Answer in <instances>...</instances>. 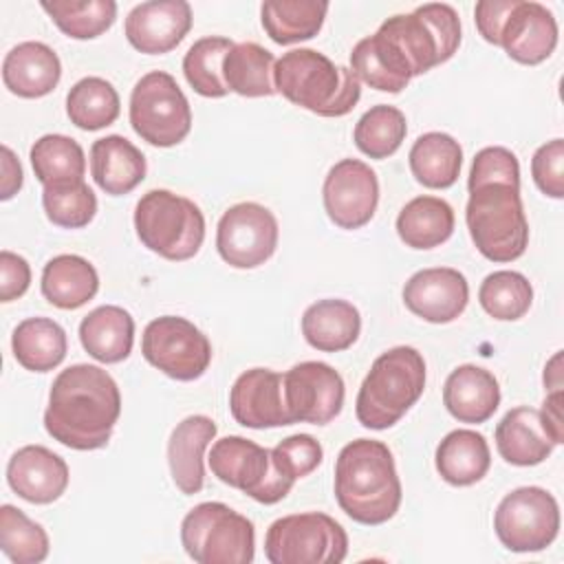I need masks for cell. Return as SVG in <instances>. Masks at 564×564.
<instances>
[{
  "instance_id": "6da1fadb",
  "label": "cell",
  "mask_w": 564,
  "mask_h": 564,
  "mask_svg": "<svg viewBox=\"0 0 564 564\" xmlns=\"http://www.w3.org/2000/svg\"><path fill=\"white\" fill-rule=\"evenodd\" d=\"M119 414L117 381L99 366L75 364L62 370L51 386L44 427L57 443L88 452L108 445Z\"/></svg>"
},
{
  "instance_id": "7a4b0ae2",
  "label": "cell",
  "mask_w": 564,
  "mask_h": 564,
  "mask_svg": "<svg viewBox=\"0 0 564 564\" xmlns=\"http://www.w3.org/2000/svg\"><path fill=\"white\" fill-rule=\"evenodd\" d=\"M335 498L355 522L377 527L401 507V480L383 441L357 438L341 447L335 463Z\"/></svg>"
},
{
  "instance_id": "3957f363",
  "label": "cell",
  "mask_w": 564,
  "mask_h": 564,
  "mask_svg": "<svg viewBox=\"0 0 564 564\" xmlns=\"http://www.w3.org/2000/svg\"><path fill=\"white\" fill-rule=\"evenodd\" d=\"M273 86L286 101L319 117H344L361 97L357 75L315 48L284 53L273 66Z\"/></svg>"
},
{
  "instance_id": "277c9868",
  "label": "cell",
  "mask_w": 564,
  "mask_h": 564,
  "mask_svg": "<svg viewBox=\"0 0 564 564\" xmlns=\"http://www.w3.org/2000/svg\"><path fill=\"white\" fill-rule=\"evenodd\" d=\"M467 189L465 220L480 256L491 262L518 260L529 245V220L520 198V183L478 181L467 183Z\"/></svg>"
},
{
  "instance_id": "5b68a950",
  "label": "cell",
  "mask_w": 564,
  "mask_h": 564,
  "mask_svg": "<svg viewBox=\"0 0 564 564\" xmlns=\"http://www.w3.org/2000/svg\"><path fill=\"white\" fill-rule=\"evenodd\" d=\"M425 390V359L412 346L381 352L357 392L355 412L364 427L388 430L421 399Z\"/></svg>"
},
{
  "instance_id": "8992f818",
  "label": "cell",
  "mask_w": 564,
  "mask_h": 564,
  "mask_svg": "<svg viewBox=\"0 0 564 564\" xmlns=\"http://www.w3.org/2000/svg\"><path fill=\"white\" fill-rule=\"evenodd\" d=\"M134 229L143 247L172 262L194 258L205 240L200 207L170 189H150L139 198Z\"/></svg>"
},
{
  "instance_id": "52a82bcc",
  "label": "cell",
  "mask_w": 564,
  "mask_h": 564,
  "mask_svg": "<svg viewBox=\"0 0 564 564\" xmlns=\"http://www.w3.org/2000/svg\"><path fill=\"white\" fill-rule=\"evenodd\" d=\"M408 62L412 77L447 62L460 46V20L454 7L427 2L412 13H399L377 29Z\"/></svg>"
},
{
  "instance_id": "ba28073f",
  "label": "cell",
  "mask_w": 564,
  "mask_h": 564,
  "mask_svg": "<svg viewBox=\"0 0 564 564\" xmlns=\"http://www.w3.org/2000/svg\"><path fill=\"white\" fill-rule=\"evenodd\" d=\"M181 544L196 564H249L256 529L225 502H200L181 522Z\"/></svg>"
},
{
  "instance_id": "9c48e42d",
  "label": "cell",
  "mask_w": 564,
  "mask_h": 564,
  "mask_svg": "<svg viewBox=\"0 0 564 564\" xmlns=\"http://www.w3.org/2000/svg\"><path fill=\"white\" fill-rule=\"evenodd\" d=\"M264 555L271 564H339L348 555V535L328 513H291L267 529Z\"/></svg>"
},
{
  "instance_id": "30bf717a",
  "label": "cell",
  "mask_w": 564,
  "mask_h": 564,
  "mask_svg": "<svg viewBox=\"0 0 564 564\" xmlns=\"http://www.w3.org/2000/svg\"><path fill=\"white\" fill-rule=\"evenodd\" d=\"M130 126L156 148H172L189 134L192 108L170 73L150 70L134 84L130 93Z\"/></svg>"
},
{
  "instance_id": "8fae6325",
  "label": "cell",
  "mask_w": 564,
  "mask_h": 564,
  "mask_svg": "<svg viewBox=\"0 0 564 564\" xmlns=\"http://www.w3.org/2000/svg\"><path fill=\"white\" fill-rule=\"evenodd\" d=\"M209 469L220 482L240 489L262 505L280 502L293 487L278 471L271 449L245 436L218 438L209 452Z\"/></svg>"
},
{
  "instance_id": "7c38bea8",
  "label": "cell",
  "mask_w": 564,
  "mask_h": 564,
  "mask_svg": "<svg viewBox=\"0 0 564 564\" xmlns=\"http://www.w3.org/2000/svg\"><path fill=\"white\" fill-rule=\"evenodd\" d=\"M494 529L513 553L544 551L560 531L557 500L542 487H518L496 507Z\"/></svg>"
},
{
  "instance_id": "4fadbf2b",
  "label": "cell",
  "mask_w": 564,
  "mask_h": 564,
  "mask_svg": "<svg viewBox=\"0 0 564 564\" xmlns=\"http://www.w3.org/2000/svg\"><path fill=\"white\" fill-rule=\"evenodd\" d=\"M141 355L163 375L176 381H194L212 364V344L189 319L163 315L143 328Z\"/></svg>"
},
{
  "instance_id": "5bb4252c",
  "label": "cell",
  "mask_w": 564,
  "mask_h": 564,
  "mask_svg": "<svg viewBox=\"0 0 564 564\" xmlns=\"http://www.w3.org/2000/svg\"><path fill=\"white\" fill-rule=\"evenodd\" d=\"M278 220L260 203L231 205L218 220L216 249L234 269H256L264 264L278 247Z\"/></svg>"
},
{
  "instance_id": "9a60e30c",
  "label": "cell",
  "mask_w": 564,
  "mask_h": 564,
  "mask_svg": "<svg viewBox=\"0 0 564 564\" xmlns=\"http://www.w3.org/2000/svg\"><path fill=\"white\" fill-rule=\"evenodd\" d=\"M284 401L293 423L326 425L344 405V379L324 361H302L282 375Z\"/></svg>"
},
{
  "instance_id": "2e32d148",
  "label": "cell",
  "mask_w": 564,
  "mask_h": 564,
  "mask_svg": "<svg viewBox=\"0 0 564 564\" xmlns=\"http://www.w3.org/2000/svg\"><path fill=\"white\" fill-rule=\"evenodd\" d=\"M322 198L328 218L337 227L359 229L372 220L379 205L377 174L359 159H341L328 170Z\"/></svg>"
},
{
  "instance_id": "e0dca14e",
  "label": "cell",
  "mask_w": 564,
  "mask_h": 564,
  "mask_svg": "<svg viewBox=\"0 0 564 564\" xmlns=\"http://www.w3.org/2000/svg\"><path fill=\"white\" fill-rule=\"evenodd\" d=\"M469 302L467 278L452 267L416 271L403 286V304L430 324L454 322Z\"/></svg>"
},
{
  "instance_id": "ac0fdd59",
  "label": "cell",
  "mask_w": 564,
  "mask_h": 564,
  "mask_svg": "<svg viewBox=\"0 0 564 564\" xmlns=\"http://www.w3.org/2000/svg\"><path fill=\"white\" fill-rule=\"evenodd\" d=\"M229 410L236 423L251 430L293 425L282 388V375L269 368L245 370L229 390Z\"/></svg>"
},
{
  "instance_id": "d6986e66",
  "label": "cell",
  "mask_w": 564,
  "mask_h": 564,
  "mask_svg": "<svg viewBox=\"0 0 564 564\" xmlns=\"http://www.w3.org/2000/svg\"><path fill=\"white\" fill-rule=\"evenodd\" d=\"M192 29V7L185 0H150L137 4L123 24L126 40L145 55L176 48Z\"/></svg>"
},
{
  "instance_id": "ffe728a7",
  "label": "cell",
  "mask_w": 564,
  "mask_h": 564,
  "mask_svg": "<svg viewBox=\"0 0 564 564\" xmlns=\"http://www.w3.org/2000/svg\"><path fill=\"white\" fill-rule=\"evenodd\" d=\"M498 46L518 64H542L557 46V22L544 4L516 0L500 29Z\"/></svg>"
},
{
  "instance_id": "44dd1931",
  "label": "cell",
  "mask_w": 564,
  "mask_h": 564,
  "mask_svg": "<svg viewBox=\"0 0 564 564\" xmlns=\"http://www.w3.org/2000/svg\"><path fill=\"white\" fill-rule=\"evenodd\" d=\"M66 460L44 445H24L7 463L9 487L26 502L51 505L68 487Z\"/></svg>"
},
{
  "instance_id": "7402d4cb",
  "label": "cell",
  "mask_w": 564,
  "mask_h": 564,
  "mask_svg": "<svg viewBox=\"0 0 564 564\" xmlns=\"http://www.w3.org/2000/svg\"><path fill=\"white\" fill-rule=\"evenodd\" d=\"M218 427L205 414H192L176 423L167 441V463L174 485L185 496H194L205 485L203 456Z\"/></svg>"
},
{
  "instance_id": "603a6c76",
  "label": "cell",
  "mask_w": 564,
  "mask_h": 564,
  "mask_svg": "<svg viewBox=\"0 0 564 564\" xmlns=\"http://www.w3.org/2000/svg\"><path fill=\"white\" fill-rule=\"evenodd\" d=\"M443 403L460 423H485L500 405L498 379L482 366L463 364L445 379Z\"/></svg>"
},
{
  "instance_id": "cb8c5ba5",
  "label": "cell",
  "mask_w": 564,
  "mask_h": 564,
  "mask_svg": "<svg viewBox=\"0 0 564 564\" xmlns=\"http://www.w3.org/2000/svg\"><path fill=\"white\" fill-rule=\"evenodd\" d=\"M62 77L57 53L44 42H20L2 62V82L22 99H37L55 90Z\"/></svg>"
},
{
  "instance_id": "d4e9b609",
  "label": "cell",
  "mask_w": 564,
  "mask_h": 564,
  "mask_svg": "<svg viewBox=\"0 0 564 564\" xmlns=\"http://www.w3.org/2000/svg\"><path fill=\"white\" fill-rule=\"evenodd\" d=\"M148 165L143 152L121 134H108L90 145V174L101 192L110 196L130 194L143 178Z\"/></svg>"
},
{
  "instance_id": "484cf974",
  "label": "cell",
  "mask_w": 564,
  "mask_h": 564,
  "mask_svg": "<svg viewBox=\"0 0 564 564\" xmlns=\"http://www.w3.org/2000/svg\"><path fill=\"white\" fill-rule=\"evenodd\" d=\"M496 447L507 463L531 467L549 458L555 443L540 421V410L518 405L509 410L496 425Z\"/></svg>"
},
{
  "instance_id": "4316f807",
  "label": "cell",
  "mask_w": 564,
  "mask_h": 564,
  "mask_svg": "<svg viewBox=\"0 0 564 564\" xmlns=\"http://www.w3.org/2000/svg\"><path fill=\"white\" fill-rule=\"evenodd\" d=\"M361 333V315L355 304L339 297L317 300L302 315V335L322 352L350 348Z\"/></svg>"
},
{
  "instance_id": "83f0119b",
  "label": "cell",
  "mask_w": 564,
  "mask_h": 564,
  "mask_svg": "<svg viewBox=\"0 0 564 564\" xmlns=\"http://www.w3.org/2000/svg\"><path fill=\"white\" fill-rule=\"evenodd\" d=\"M79 341L93 359L119 364L132 352L134 319L121 306H97L79 322Z\"/></svg>"
},
{
  "instance_id": "f1b7e54d",
  "label": "cell",
  "mask_w": 564,
  "mask_h": 564,
  "mask_svg": "<svg viewBox=\"0 0 564 564\" xmlns=\"http://www.w3.org/2000/svg\"><path fill=\"white\" fill-rule=\"evenodd\" d=\"M350 70L359 82L377 88L381 93H401L410 79L412 70L397 46L379 31L359 40L350 53Z\"/></svg>"
},
{
  "instance_id": "f546056e",
  "label": "cell",
  "mask_w": 564,
  "mask_h": 564,
  "mask_svg": "<svg viewBox=\"0 0 564 564\" xmlns=\"http://www.w3.org/2000/svg\"><path fill=\"white\" fill-rule=\"evenodd\" d=\"M40 289L53 306L62 311H75L97 295L99 275L86 258L62 253L44 264Z\"/></svg>"
},
{
  "instance_id": "4dcf8cb0",
  "label": "cell",
  "mask_w": 564,
  "mask_h": 564,
  "mask_svg": "<svg viewBox=\"0 0 564 564\" xmlns=\"http://www.w3.org/2000/svg\"><path fill=\"white\" fill-rule=\"evenodd\" d=\"M436 471L454 487H469L482 480L491 467L487 438L476 430H452L434 454Z\"/></svg>"
},
{
  "instance_id": "1f68e13d",
  "label": "cell",
  "mask_w": 564,
  "mask_h": 564,
  "mask_svg": "<svg viewBox=\"0 0 564 564\" xmlns=\"http://www.w3.org/2000/svg\"><path fill=\"white\" fill-rule=\"evenodd\" d=\"M11 348L22 368L31 372H48L64 361L68 339L66 330L55 319L26 317L15 326Z\"/></svg>"
},
{
  "instance_id": "d6a6232c",
  "label": "cell",
  "mask_w": 564,
  "mask_h": 564,
  "mask_svg": "<svg viewBox=\"0 0 564 564\" xmlns=\"http://www.w3.org/2000/svg\"><path fill=\"white\" fill-rule=\"evenodd\" d=\"M412 176L430 189H447L458 181L463 165L460 143L445 132L421 134L408 154Z\"/></svg>"
},
{
  "instance_id": "836d02e7",
  "label": "cell",
  "mask_w": 564,
  "mask_h": 564,
  "mask_svg": "<svg viewBox=\"0 0 564 564\" xmlns=\"http://www.w3.org/2000/svg\"><path fill=\"white\" fill-rule=\"evenodd\" d=\"M454 231V209L438 196H416L397 216V234L410 249H434Z\"/></svg>"
},
{
  "instance_id": "e575fe53",
  "label": "cell",
  "mask_w": 564,
  "mask_h": 564,
  "mask_svg": "<svg viewBox=\"0 0 564 564\" xmlns=\"http://www.w3.org/2000/svg\"><path fill=\"white\" fill-rule=\"evenodd\" d=\"M328 2L319 0H267L260 7L262 29L275 44L311 40L324 26Z\"/></svg>"
},
{
  "instance_id": "d590c367",
  "label": "cell",
  "mask_w": 564,
  "mask_h": 564,
  "mask_svg": "<svg viewBox=\"0 0 564 564\" xmlns=\"http://www.w3.org/2000/svg\"><path fill=\"white\" fill-rule=\"evenodd\" d=\"M275 57L256 42L234 44L223 59L225 86L240 97H271Z\"/></svg>"
},
{
  "instance_id": "8d00e7d4",
  "label": "cell",
  "mask_w": 564,
  "mask_h": 564,
  "mask_svg": "<svg viewBox=\"0 0 564 564\" xmlns=\"http://www.w3.org/2000/svg\"><path fill=\"white\" fill-rule=\"evenodd\" d=\"M121 110L119 93L104 77H84L66 95V115L82 130H101L117 121Z\"/></svg>"
},
{
  "instance_id": "74e56055",
  "label": "cell",
  "mask_w": 564,
  "mask_h": 564,
  "mask_svg": "<svg viewBox=\"0 0 564 564\" xmlns=\"http://www.w3.org/2000/svg\"><path fill=\"white\" fill-rule=\"evenodd\" d=\"M35 178L42 185L82 181L86 174V156L82 145L66 134H44L29 152Z\"/></svg>"
},
{
  "instance_id": "f35d334b",
  "label": "cell",
  "mask_w": 564,
  "mask_h": 564,
  "mask_svg": "<svg viewBox=\"0 0 564 564\" xmlns=\"http://www.w3.org/2000/svg\"><path fill=\"white\" fill-rule=\"evenodd\" d=\"M40 7L73 40L99 37L117 20V2L112 0H42Z\"/></svg>"
},
{
  "instance_id": "ab89813d",
  "label": "cell",
  "mask_w": 564,
  "mask_h": 564,
  "mask_svg": "<svg viewBox=\"0 0 564 564\" xmlns=\"http://www.w3.org/2000/svg\"><path fill=\"white\" fill-rule=\"evenodd\" d=\"M234 42L223 35H207L196 40L183 57V75L194 93L203 97H225L229 88L223 79V59Z\"/></svg>"
},
{
  "instance_id": "60d3db41",
  "label": "cell",
  "mask_w": 564,
  "mask_h": 564,
  "mask_svg": "<svg viewBox=\"0 0 564 564\" xmlns=\"http://www.w3.org/2000/svg\"><path fill=\"white\" fill-rule=\"evenodd\" d=\"M408 134L405 115L388 104L372 106L366 110L352 132L355 145L370 159L392 156Z\"/></svg>"
},
{
  "instance_id": "b9f144b4",
  "label": "cell",
  "mask_w": 564,
  "mask_h": 564,
  "mask_svg": "<svg viewBox=\"0 0 564 564\" xmlns=\"http://www.w3.org/2000/svg\"><path fill=\"white\" fill-rule=\"evenodd\" d=\"M478 302L487 315L500 322H516L524 317L533 304V286L518 271H494L489 273L480 289Z\"/></svg>"
},
{
  "instance_id": "7bdbcfd3",
  "label": "cell",
  "mask_w": 564,
  "mask_h": 564,
  "mask_svg": "<svg viewBox=\"0 0 564 564\" xmlns=\"http://www.w3.org/2000/svg\"><path fill=\"white\" fill-rule=\"evenodd\" d=\"M0 549L13 564H40L48 557V535L13 505L0 507Z\"/></svg>"
},
{
  "instance_id": "ee69618b",
  "label": "cell",
  "mask_w": 564,
  "mask_h": 564,
  "mask_svg": "<svg viewBox=\"0 0 564 564\" xmlns=\"http://www.w3.org/2000/svg\"><path fill=\"white\" fill-rule=\"evenodd\" d=\"M42 207L46 218L64 229H82L97 214V196L82 181H66L55 185H44Z\"/></svg>"
},
{
  "instance_id": "f6af8a7d",
  "label": "cell",
  "mask_w": 564,
  "mask_h": 564,
  "mask_svg": "<svg viewBox=\"0 0 564 564\" xmlns=\"http://www.w3.org/2000/svg\"><path fill=\"white\" fill-rule=\"evenodd\" d=\"M271 458L278 471L295 485V480L315 471L324 458V447L311 434H293L282 438L273 449Z\"/></svg>"
},
{
  "instance_id": "bcb514c9",
  "label": "cell",
  "mask_w": 564,
  "mask_h": 564,
  "mask_svg": "<svg viewBox=\"0 0 564 564\" xmlns=\"http://www.w3.org/2000/svg\"><path fill=\"white\" fill-rule=\"evenodd\" d=\"M531 174L538 189L551 198L564 196V141L553 139L540 145L531 159Z\"/></svg>"
},
{
  "instance_id": "7dc6e473",
  "label": "cell",
  "mask_w": 564,
  "mask_h": 564,
  "mask_svg": "<svg viewBox=\"0 0 564 564\" xmlns=\"http://www.w3.org/2000/svg\"><path fill=\"white\" fill-rule=\"evenodd\" d=\"M31 284V267L29 262L9 251H0V300L2 302H13L26 293Z\"/></svg>"
},
{
  "instance_id": "c3c4849f",
  "label": "cell",
  "mask_w": 564,
  "mask_h": 564,
  "mask_svg": "<svg viewBox=\"0 0 564 564\" xmlns=\"http://www.w3.org/2000/svg\"><path fill=\"white\" fill-rule=\"evenodd\" d=\"M513 4H516V0H480V2H476L474 20H476V29L485 42L498 46L500 29H502L505 18Z\"/></svg>"
},
{
  "instance_id": "681fc988",
  "label": "cell",
  "mask_w": 564,
  "mask_h": 564,
  "mask_svg": "<svg viewBox=\"0 0 564 564\" xmlns=\"http://www.w3.org/2000/svg\"><path fill=\"white\" fill-rule=\"evenodd\" d=\"M562 401H564V392L562 390H553L546 394L542 410H540V421L546 430V434L551 436V441L555 445L564 443V416H562Z\"/></svg>"
},
{
  "instance_id": "f907efd6",
  "label": "cell",
  "mask_w": 564,
  "mask_h": 564,
  "mask_svg": "<svg viewBox=\"0 0 564 564\" xmlns=\"http://www.w3.org/2000/svg\"><path fill=\"white\" fill-rule=\"evenodd\" d=\"M22 165L15 159L9 145H2V181H0V200L13 198L22 187Z\"/></svg>"
},
{
  "instance_id": "816d5d0a",
  "label": "cell",
  "mask_w": 564,
  "mask_h": 564,
  "mask_svg": "<svg viewBox=\"0 0 564 564\" xmlns=\"http://www.w3.org/2000/svg\"><path fill=\"white\" fill-rule=\"evenodd\" d=\"M544 386L549 392L562 390V350H557L544 368Z\"/></svg>"
}]
</instances>
